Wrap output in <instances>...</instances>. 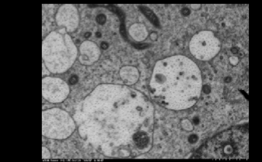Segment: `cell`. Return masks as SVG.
<instances>
[{"mask_svg":"<svg viewBox=\"0 0 262 162\" xmlns=\"http://www.w3.org/2000/svg\"><path fill=\"white\" fill-rule=\"evenodd\" d=\"M150 87L170 109H187L195 104L201 94V73L189 58L170 57L157 63Z\"/></svg>","mask_w":262,"mask_h":162,"instance_id":"1","label":"cell"},{"mask_svg":"<svg viewBox=\"0 0 262 162\" xmlns=\"http://www.w3.org/2000/svg\"><path fill=\"white\" fill-rule=\"evenodd\" d=\"M75 126L70 117L61 109H49L43 114V134L51 138H66Z\"/></svg>","mask_w":262,"mask_h":162,"instance_id":"3","label":"cell"},{"mask_svg":"<svg viewBox=\"0 0 262 162\" xmlns=\"http://www.w3.org/2000/svg\"><path fill=\"white\" fill-rule=\"evenodd\" d=\"M69 89L67 84L58 78L47 77L43 80V95L53 103H59L67 97Z\"/></svg>","mask_w":262,"mask_h":162,"instance_id":"5","label":"cell"},{"mask_svg":"<svg viewBox=\"0 0 262 162\" xmlns=\"http://www.w3.org/2000/svg\"><path fill=\"white\" fill-rule=\"evenodd\" d=\"M121 77L126 82L134 83L138 79V73L135 67H126L122 69Z\"/></svg>","mask_w":262,"mask_h":162,"instance_id":"8","label":"cell"},{"mask_svg":"<svg viewBox=\"0 0 262 162\" xmlns=\"http://www.w3.org/2000/svg\"><path fill=\"white\" fill-rule=\"evenodd\" d=\"M221 51V43L214 34L209 31H202L195 34L190 41V52L193 56L202 61L214 58Z\"/></svg>","mask_w":262,"mask_h":162,"instance_id":"4","label":"cell"},{"mask_svg":"<svg viewBox=\"0 0 262 162\" xmlns=\"http://www.w3.org/2000/svg\"><path fill=\"white\" fill-rule=\"evenodd\" d=\"M77 55V48L69 34L55 31L43 40V61L52 73L60 74L68 71Z\"/></svg>","mask_w":262,"mask_h":162,"instance_id":"2","label":"cell"},{"mask_svg":"<svg viewBox=\"0 0 262 162\" xmlns=\"http://www.w3.org/2000/svg\"><path fill=\"white\" fill-rule=\"evenodd\" d=\"M57 24L66 28L68 32L73 31L78 26V15L75 8L72 6H64L60 8L56 17Z\"/></svg>","mask_w":262,"mask_h":162,"instance_id":"6","label":"cell"},{"mask_svg":"<svg viewBox=\"0 0 262 162\" xmlns=\"http://www.w3.org/2000/svg\"><path fill=\"white\" fill-rule=\"evenodd\" d=\"M76 81L77 79L75 76H72V77L69 79V82H70V83L72 84V85H73V84L76 83Z\"/></svg>","mask_w":262,"mask_h":162,"instance_id":"10","label":"cell"},{"mask_svg":"<svg viewBox=\"0 0 262 162\" xmlns=\"http://www.w3.org/2000/svg\"><path fill=\"white\" fill-rule=\"evenodd\" d=\"M80 54L81 62L85 64H92L99 59L100 52L96 43L91 41H85L81 45Z\"/></svg>","mask_w":262,"mask_h":162,"instance_id":"7","label":"cell"},{"mask_svg":"<svg viewBox=\"0 0 262 162\" xmlns=\"http://www.w3.org/2000/svg\"><path fill=\"white\" fill-rule=\"evenodd\" d=\"M97 21L99 22V24L102 25V24L105 22V21H106V16L102 14L99 15V16L97 17Z\"/></svg>","mask_w":262,"mask_h":162,"instance_id":"9","label":"cell"}]
</instances>
